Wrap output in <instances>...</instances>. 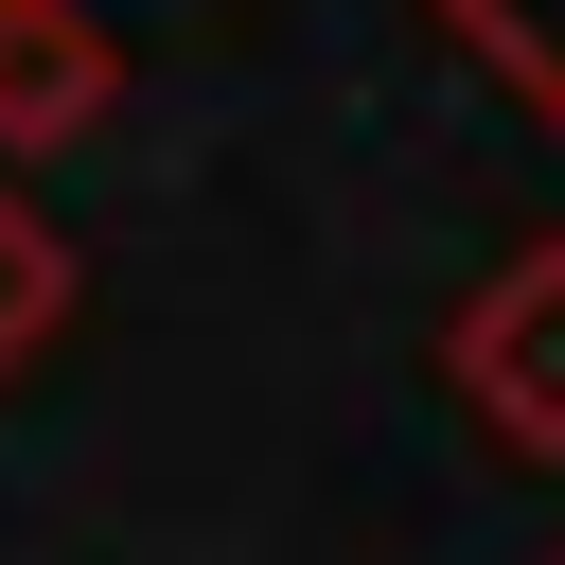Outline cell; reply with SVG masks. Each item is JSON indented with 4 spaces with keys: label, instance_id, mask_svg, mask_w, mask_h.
Listing matches in <instances>:
<instances>
[{
    "label": "cell",
    "instance_id": "2",
    "mask_svg": "<svg viewBox=\"0 0 565 565\" xmlns=\"http://www.w3.org/2000/svg\"><path fill=\"white\" fill-rule=\"evenodd\" d=\"M124 106V35L88 0H0V159H53Z\"/></svg>",
    "mask_w": 565,
    "mask_h": 565
},
{
    "label": "cell",
    "instance_id": "1",
    "mask_svg": "<svg viewBox=\"0 0 565 565\" xmlns=\"http://www.w3.org/2000/svg\"><path fill=\"white\" fill-rule=\"evenodd\" d=\"M441 388H459L477 441L565 459V230H530V247H494V265L459 282V318H441Z\"/></svg>",
    "mask_w": 565,
    "mask_h": 565
},
{
    "label": "cell",
    "instance_id": "3",
    "mask_svg": "<svg viewBox=\"0 0 565 565\" xmlns=\"http://www.w3.org/2000/svg\"><path fill=\"white\" fill-rule=\"evenodd\" d=\"M71 300H88V265H71V230H53V212H35L18 177H0V388H18V371H35L53 335H71Z\"/></svg>",
    "mask_w": 565,
    "mask_h": 565
}]
</instances>
